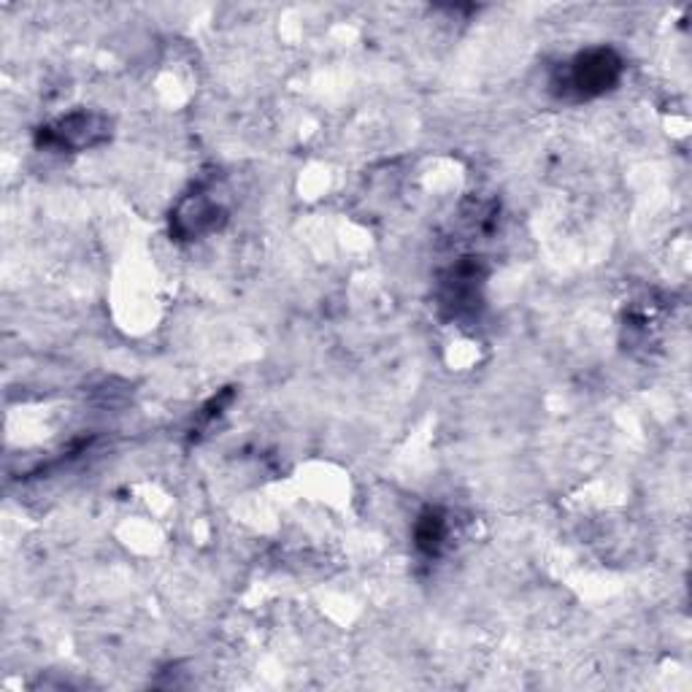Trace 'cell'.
<instances>
[{"label": "cell", "instance_id": "cell-4", "mask_svg": "<svg viewBox=\"0 0 692 692\" xmlns=\"http://www.w3.org/2000/svg\"><path fill=\"white\" fill-rule=\"evenodd\" d=\"M414 535H417V546L425 555H438V552L443 550V544H447L449 535L447 519L438 515V511H428V515L419 517Z\"/></svg>", "mask_w": 692, "mask_h": 692}, {"label": "cell", "instance_id": "cell-1", "mask_svg": "<svg viewBox=\"0 0 692 692\" xmlns=\"http://www.w3.org/2000/svg\"><path fill=\"white\" fill-rule=\"evenodd\" d=\"M622 60L611 49H592L587 55H579L568 68L565 84L574 90L576 95L592 97L601 95L611 84L620 79Z\"/></svg>", "mask_w": 692, "mask_h": 692}, {"label": "cell", "instance_id": "cell-3", "mask_svg": "<svg viewBox=\"0 0 692 692\" xmlns=\"http://www.w3.org/2000/svg\"><path fill=\"white\" fill-rule=\"evenodd\" d=\"M217 215H219V209L211 204V200H206V198L187 200L176 215V230L182 235H187V239H193V235H204L206 230L217 228V219H219Z\"/></svg>", "mask_w": 692, "mask_h": 692}, {"label": "cell", "instance_id": "cell-2", "mask_svg": "<svg viewBox=\"0 0 692 692\" xmlns=\"http://www.w3.org/2000/svg\"><path fill=\"white\" fill-rule=\"evenodd\" d=\"M106 119L95 117V114H71V117L46 128L44 141L57 149L95 147V143H101L106 138Z\"/></svg>", "mask_w": 692, "mask_h": 692}]
</instances>
